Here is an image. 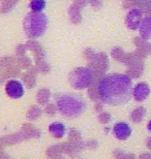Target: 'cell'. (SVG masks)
Returning <instances> with one entry per match:
<instances>
[{"label":"cell","instance_id":"cell-1","mask_svg":"<svg viewBox=\"0 0 151 159\" xmlns=\"http://www.w3.org/2000/svg\"><path fill=\"white\" fill-rule=\"evenodd\" d=\"M99 99L110 106L127 103L133 96V83L123 74H112L102 77L97 83Z\"/></svg>","mask_w":151,"mask_h":159},{"label":"cell","instance_id":"cell-2","mask_svg":"<svg viewBox=\"0 0 151 159\" xmlns=\"http://www.w3.org/2000/svg\"><path fill=\"white\" fill-rule=\"evenodd\" d=\"M57 110L64 117L78 118L85 112L86 103L79 95L63 94L56 98Z\"/></svg>","mask_w":151,"mask_h":159},{"label":"cell","instance_id":"cell-3","mask_svg":"<svg viewBox=\"0 0 151 159\" xmlns=\"http://www.w3.org/2000/svg\"><path fill=\"white\" fill-rule=\"evenodd\" d=\"M48 26V18L41 12L32 11L25 17L23 27L25 34L29 39H38L45 33Z\"/></svg>","mask_w":151,"mask_h":159},{"label":"cell","instance_id":"cell-4","mask_svg":"<svg viewBox=\"0 0 151 159\" xmlns=\"http://www.w3.org/2000/svg\"><path fill=\"white\" fill-rule=\"evenodd\" d=\"M69 84L77 90L87 89L93 82L92 71L86 67H78L70 72L68 75Z\"/></svg>","mask_w":151,"mask_h":159},{"label":"cell","instance_id":"cell-5","mask_svg":"<svg viewBox=\"0 0 151 159\" xmlns=\"http://www.w3.org/2000/svg\"><path fill=\"white\" fill-rule=\"evenodd\" d=\"M5 93L14 99H19L24 95L25 89L23 84L18 80H11L5 85Z\"/></svg>","mask_w":151,"mask_h":159},{"label":"cell","instance_id":"cell-6","mask_svg":"<svg viewBox=\"0 0 151 159\" xmlns=\"http://www.w3.org/2000/svg\"><path fill=\"white\" fill-rule=\"evenodd\" d=\"M142 20V11L138 8H133L128 11L126 19H125V23L130 29L137 30L140 27Z\"/></svg>","mask_w":151,"mask_h":159},{"label":"cell","instance_id":"cell-7","mask_svg":"<svg viewBox=\"0 0 151 159\" xmlns=\"http://www.w3.org/2000/svg\"><path fill=\"white\" fill-rule=\"evenodd\" d=\"M113 134L115 138L121 141L127 139L131 134V128L127 123L125 122H118L113 127Z\"/></svg>","mask_w":151,"mask_h":159},{"label":"cell","instance_id":"cell-8","mask_svg":"<svg viewBox=\"0 0 151 159\" xmlns=\"http://www.w3.org/2000/svg\"><path fill=\"white\" fill-rule=\"evenodd\" d=\"M150 94V88L146 83H139L133 89V96L136 101H144Z\"/></svg>","mask_w":151,"mask_h":159},{"label":"cell","instance_id":"cell-9","mask_svg":"<svg viewBox=\"0 0 151 159\" xmlns=\"http://www.w3.org/2000/svg\"><path fill=\"white\" fill-rule=\"evenodd\" d=\"M21 132L25 136V139H38L40 136V130L37 129L36 127L33 126L30 123H25L21 127Z\"/></svg>","mask_w":151,"mask_h":159},{"label":"cell","instance_id":"cell-10","mask_svg":"<svg viewBox=\"0 0 151 159\" xmlns=\"http://www.w3.org/2000/svg\"><path fill=\"white\" fill-rule=\"evenodd\" d=\"M49 132L55 139H62L65 135V125L61 122H53L49 125Z\"/></svg>","mask_w":151,"mask_h":159},{"label":"cell","instance_id":"cell-11","mask_svg":"<svg viewBox=\"0 0 151 159\" xmlns=\"http://www.w3.org/2000/svg\"><path fill=\"white\" fill-rule=\"evenodd\" d=\"M67 135H68V142L75 144L77 147L80 149V150L85 149V147H84L85 142L82 139V134H81V132H80L78 129L72 128L68 131V134H67Z\"/></svg>","mask_w":151,"mask_h":159},{"label":"cell","instance_id":"cell-12","mask_svg":"<svg viewBox=\"0 0 151 159\" xmlns=\"http://www.w3.org/2000/svg\"><path fill=\"white\" fill-rule=\"evenodd\" d=\"M0 139H1L2 143L5 146H12V145L19 144V143H21L22 141H24L25 136H24L23 133L20 131V132H17V133H12V134L2 136V138H0Z\"/></svg>","mask_w":151,"mask_h":159},{"label":"cell","instance_id":"cell-13","mask_svg":"<svg viewBox=\"0 0 151 159\" xmlns=\"http://www.w3.org/2000/svg\"><path fill=\"white\" fill-rule=\"evenodd\" d=\"M59 145H60L61 151H62V154H66L70 157L77 156V155L79 154V152L81 151L75 144H73V143H70V142H64V143H61Z\"/></svg>","mask_w":151,"mask_h":159},{"label":"cell","instance_id":"cell-14","mask_svg":"<svg viewBox=\"0 0 151 159\" xmlns=\"http://www.w3.org/2000/svg\"><path fill=\"white\" fill-rule=\"evenodd\" d=\"M140 35L145 39H149L151 37V17L144 18L139 27Z\"/></svg>","mask_w":151,"mask_h":159},{"label":"cell","instance_id":"cell-15","mask_svg":"<svg viewBox=\"0 0 151 159\" xmlns=\"http://www.w3.org/2000/svg\"><path fill=\"white\" fill-rule=\"evenodd\" d=\"M36 70L37 69H34L33 71L30 70L22 75V80H23L24 84L28 88H32L35 85V83H36Z\"/></svg>","mask_w":151,"mask_h":159},{"label":"cell","instance_id":"cell-16","mask_svg":"<svg viewBox=\"0 0 151 159\" xmlns=\"http://www.w3.org/2000/svg\"><path fill=\"white\" fill-rule=\"evenodd\" d=\"M47 157L49 159H57L61 157L62 155V151H61V148H60V145H53L51 146L47 149Z\"/></svg>","mask_w":151,"mask_h":159},{"label":"cell","instance_id":"cell-17","mask_svg":"<svg viewBox=\"0 0 151 159\" xmlns=\"http://www.w3.org/2000/svg\"><path fill=\"white\" fill-rule=\"evenodd\" d=\"M51 97V92L49 89H40L37 92V102L40 104H48Z\"/></svg>","mask_w":151,"mask_h":159},{"label":"cell","instance_id":"cell-18","mask_svg":"<svg viewBox=\"0 0 151 159\" xmlns=\"http://www.w3.org/2000/svg\"><path fill=\"white\" fill-rule=\"evenodd\" d=\"M43 114V111L40 107L37 106H33L31 107L27 112V119L30 120V121H34V120H37Z\"/></svg>","mask_w":151,"mask_h":159},{"label":"cell","instance_id":"cell-19","mask_svg":"<svg viewBox=\"0 0 151 159\" xmlns=\"http://www.w3.org/2000/svg\"><path fill=\"white\" fill-rule=\"evenodd\" d=\"M46 7V1L45 0H31L30 8L34 12H41Z\"/></svg>","mask_w":151,"mask_h":159},{"label":"cell","instance_id":"cell-20","mask_svg":"<svg viewBox=\"0 0 151 159\" xmlns=\"http://www.w3.org/2000/svg\"><path fill=\"white\" fill-rule=\"evenodd\" d=\"M57 111L58 110H57L56 104H54V103H48V104H46V107H45V113L50 116L55 115L57 113Z\"/></svg>","mask_w":151,"mask_h":159},{"label":"cell","instance_id":"cell-21","mask_svg":"<svg viewBox=\"0 0 151 159\" xmlns=\"http://www.w3.org/2000/svg\"><path fill=\"white\" fill-rule=\"evenodd\" d=\"M20 75V70L18 68H8L5 71L4 78H16Z\"/></svg>","mask_w":151,"mask_h":159},{"label":"cell","instance_id":"cell-22","mask_svg":"<svg viewBox=\"0 0 151 159\" xmlns=\"http://www.w3.org/2000/svg\"><path fill=\"white\" fill-rule=\"evenodd\" d=\"M98 121L102 124H106V123H109L111 121V115L109 113H106V112H102L98 115Z\"/></svg>","mask_w":151,"mask_h":159},{"label":"cell","instance_id":"cell-23","mask_svg":"<svg viewBox=\"0 0 151 159\" xmlns=\"http://www.w3.org/2000/svg\"><path fill=\"white\" fill-rule=\"evenodd\" d=\"M84 147L87 148V149H95L96 147H97V142L94 141V139H91V141H87V142H85Z\"/></svg>","mask_w":151,"mask_h":159},{"label":"cell","instance_id":"cell-24","mask_svg":"<svg viewBox=\"0 0 151 159\" xmlns=\"http://www.w3.org/2000/svg\"><path fill=\"white\" fill-rule=\"evenodd\" d=\"M19 64H20L21 67H23V68H27L28 66L30 65V60L28 59V58H22L19 60Z\"/></svg>","mask_w":151,"mask_h":159},{"label":"cell","instance_id":"cell-25","mask_svg":"<svg viewBox=\"0 0 151 159\" xmlns=\"http://www.w3.org/2000/svg\"><path fill=\"white\" fill-rule=\"evenodd\" d=\"M94 109H95L96 112L101 113V110H102V106H101V103H96V104H95V107H94Z\"/></svg>","mask_w":151,"mask_h":159},{"label":"cell","instance_id":"cell-26","mask_svg":"<svg viewBox=\"0 0 151 159\" xmlns=\"http://www.w3.org/2000/svg\"><path fill=\"white\" fill-rule=\"evenodd\" d=\"M6 153H5V151H4V149L3 148H0V159H1L3 156H4Z\"/></svg>","mask_w":151,"mask_h":159},{"label":"cell","instance_id":"cell-27","mask_svg":"<svg viewBox=\"0 0 151 159\" xmlns=\"http://www.w3.org/2000/svg\"><path fill=\"white\" fill-rule=\"evenodd\" d=\"M1 159H12V158L11 156H8V155H7V154H5V155H4V156H3V157H2Z\"/></svg>","mask_w":151,"mask_h":159},{"label":"cell","instance_id":"cell-28","mask_svg":"<svg viewBox=\"0 0 151 159\" xmlns=\"http://www.w3.org/2000/svg\"><path fill=\"white\" fill-rule=\"evenodd\" d=\"M147 129H148L149 131H151V121H149L148 125H147Z\"/></svg>","mask_w":151,"mask_h":159},{"label":"cell","instance_id":"cell-29","mask_svg":"<svg viewBox=\"0 0 151 159\" xmlns=\"http://www.w3.org/2000/svg\"><path fill=\"white\" fill-rule=\"evenodd\" d=\"M57 159H64V158H62V157H59V158H57Z\"/></svg>","mask_w":151,"mask_h":159}]
</instances>
